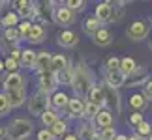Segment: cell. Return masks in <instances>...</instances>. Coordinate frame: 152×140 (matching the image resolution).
<instances>
[{
    "instance_id": "cell-16",
    "label": "cell",
    "mask_w": 152,
    "mask_h": 140,
    "mask_svg": "<svg viewBox=\"0 0 152 140\" xmlns=\"http://www.w3.org/2000/svg\"><path fill=\"white\" fill-rule=\"evenodd\" d=\"M77 41H79L77 36H75L73 32H69V30L62 32L60 36H58V45H62V47H75Z\"/></svg>"
},
{
    "instance_id": "cell-37",
    "label": "cell",
    "mask_w": 152,
    "mask_h": 140,
    "mask_svg": "<svg viewBox=\"0 0 152 140\" xmlns=\"http://www.w3.org/2000/svg\"><path fill=\"white\" fill-rule=\"evenodd\" d=\"M120 69V60L118 58H109L107 60V71H116Z\"/></svg>"
},
{
    "instance_id": "cell-18",
    "label": "cell",
    "mask_w": 152,
    "mask_h": 140,
    "mask_svg": "<svg viewBox=\"0 0 152 140\" xmlns=\"http://www.w3.org/2000/svg\"><path fill=\"white\" fill-rule=\"evenodd\" d=\"M92 38H94V43H96V45H102V47L109 45L111 41H113V36H111L109 30H98Z\"/></svg>"
},
{
    "instance_id": "cell-8",
    "label": "cell",
    "mask_w": 152,
    "mask_h": 140,
    "mask_svg": "<svg viewBox=\"0 0 152 140\" xmlns=\"http://www.w3.org/2000/svg\"><path fill=\"white\" fill-rule=\"evenodd\" d=\"M96 19L100 21V22H109L111 19H113V6H111L109 2L98 4V8H96Z\"/></svg>"
},
{
    "instance_id": "cell-21",
    "label": "cell",
    "mask_w": 152,
    "mask_h": 140,
    "mask_svg": "<svg viewBox=\"0 0 152 140\" xmlns=\"http://www.w3.org/2000/svg\"><path fill=\"white\" fill-rule=\"evenodd\" d=\"M43 38H45V28L42 25H32V30H30V41L32 43H39V41H43Z\"/></svg>"
},
{
    "instance_id": "cell-7",
    "label": "cell",
    "mask_w": 152,
    "mask_h": 140,
    "mask_svg": "<svg viewBox=\"0 0 152 140\" xmlns=\"http://www.w3.org/2000/svg\"><path fill=\"white\" fill-rule=\"evenodd\" d=\"M56 75L53 71H45V73H39V86H42V92L49 93L56 88Z\"/></svg>"
},
{
    "instance_id": "cell-27",
    "label": "cell",
    "mask_w": 152,
    "mask_h": 140,
    "mask_svg": "<svg viewBox=\"0 0 152 140\" xmlns=\"http://www.w3.org/2000/svg\"><path fill=\"white\" fill-rule=\"evenodd\" d=\"M66 121H62V120H58L55 125L51 127V133H53V136H62L64 133H66Z\"/></svg>"
},
{
    "instance_id": "cell-42",
    "label": "cell",
    "mask_w": 152,
    "mask_h": 140,
    "mask_svg": "<svg viewBox=\"0 0 152 140\" xmlns=\"http://www.w3.org/2000/svg\"><path fill=\"white\" fill-rule=\"evenodd\" d=\"M145 97L152 99V82H148V84H147V88H145Z\"/></svg>"
},
{
    "instance_id": "cell-49",
    "label": "cell",
    "mask_w": 152,
    "mask_h": 140,
    "mask_svg": "<svg viewBox=\"0 0 152 140\" xmlns=\"http://www.w3.org/2000/svg\"><path fill=\"white\" fill-rule=\"evenodd\" d=\"M150 49H152V41H150Z\"/></svg>"
},
{
    "instance_id": "cell-40",
    "label": "cell",
    "mask_w": 152,
    "mask_h": 140,
    "mask_svg": "<svg viewBox=\"0 0 152 140\" xmlns=\"http://www.w3.org/2000/svg\"><path fill=\"white\" fill-rule=\"evenodd\" d=\"M55 136H53L51 131H39L38 133V140H53Z\"/></svg>"
},
{
    "instance_id": "cell-35",
    "label": "cell",
    "mask_w": 152,
    "mask_h": 140,
    "mask_svg": "<svg viewBox=\"0 0 152 140\" xmlns=\"http://www.w3.org/2000/svg\"><path fill=\"white\" fill-rule=\"evenodd\" d=\"M100 138H102V140H115V138H116V135H115V129H113V127H107V129H103Z\"/></svg>"
},
{
    "instance_id": "cell-9",
    "label": "cell",
    "mask_w": 152,
    "mask_h": 140,
    "mask_svg": "<svg viewBox=\"0 0 152 140\" xmlns=\"http://www.w3.org/2000/svg\"><path fill=\"white\" fill-rule=\"evenodd\" d=\"M55 21L58 22V25H64V26L72 25V22H73V11L69 8H66V6H64V8H56Z\"/></svg>"
},
{
    "instance_id": "cell-50",
    "label": "cell",
    "mask_w": 152,
    "mask_h": 140,
    "mask_svg": "<svg viewBox=\"0 0 152 140\" xmlns=\"http://www.w3.org/2000/svg\"><path fill=\"white\" fill-rule=\"evenodd\" d=\"M0 8H2V2H0Z\"/></svg>"
},
{
    "instance_id": "cell-2",
    "label": "cell",
    "mask_w": 152,
    "mask_h": 140,
    "mask_svg": "<svg viewBox=\"0 0 152 140\" xmlns=\"http://www.w3.org/2000/svg\"><path fill=\"white\" fill-rule=\"evenodd\" d=\"M72 86H73V90H75V95H77L79 99H81V97H85V95H88V92L92 90V82H90L88 73H86L81 66L73 71Z\"/></svg>"
},
{
    "instance_id": "cell-11",
    "label": "cell",
    "mask_w": 152,
    "mask_h": 140,
    "mask_svg": "<svg viewBox=\"0 0 152 140\" xmlns=\"http://www.w3.org/2000/svg\"><path fill=\"white\" fill-rule=\"evenodd\" d=\"M88 103L96 105V107H103V105H105L103 90H102V88H98V86H92V90L88 92Z\"/></svg>"
},
{
    "instance_id": "cell-28",
    "label": "cell",
    "mask_w": 152,
    "mask_h": 140,
    "mask_svg": "<svg viewBox=\"0 0 152 140\" xmlns=\"http://www.w3.org/2000/svg\"><path fill=\"white\" fill-rule=\"evenodd\" d=\"M96 135H94V131H92V127L90 125H83L81 127V131H79V140H92Z\"/></svg>"
},
{
    "instance_id": "cell-19",
    "label": "cell",
    "mask_w": 152,
    "mask_h": 140,
    "mask_svg": "<svg viewBox=\"0 0 152 140\" xmlns=\"http://www.w3.org/2000/svg\"><path fill=\"white\" fill-rule=\"evenodd\" d=\"M51 103L55 105V108H68V103H69V99H68V95L64 92H56L55 95L51 97Z\"/></svg>"
},
{
    "instance_id": "cell-1",
    "label": "cell",
    "mask_w": 152,
    "mask_h": 140,
    "mask_svg": "<svg viewBox=\"0 0 152 140\" xmlns=\"http://www.w3.org/2000/svg\"><path fill=\"white\" fill-rule=\"evenodd\" d=\"M6 88V97L11 107H21L25 103V82L19 73H10L4 82Z\"/></svg>"
},
{
    "instance_id": "cell-46",
    "label": "cell",
    "mask_w": 152,
    "mask_h": 140,
    "mask_svg": "<svg viewBox=\"0 0 152 140\" xmlns=\"http://www.w3.org/2000/svg\"><path fill=\"white\" fill-rule=\"evenodd\" d=\"M6 133H8V131H6V129H4V127H0V136H4V135H6Z\"/></svg>"
},
{
    "instance_id": "cell-26",
    "label": "cell",
    "mask_w": 152,
    "mask_h": 140,
    "mask_svg": "<svg viewBox=\"0 0 152 140\" xmlns=\"http://www.w3.org/2000/svg\"><path fill=\"white\" fill-rule=\"evenodd\" d=\"M42 121H43V125H47V127H53L58 121L56 118V112H53V110H47L43 116H42Z\"/></svg>"
},
{
    "instance_id": "cell-47",
    "label": "cell",
    "mask_w": 152,
    "mask_h": 140,
    "mask_svg": "<svg viewBox=\"0 0 152 140\" xmlns=\"http://www.w3.org/2000/svg\"><path fill=\"white\" fill-rule=\"evenodd\" d=\"M115 140H128V136H122V135H120V136H116Z\"/></svg>"
},
{
    "instance_id": "cell-25",
    "label": "cell",
    "mask_w": 152,
    "mask_h": 140,
    "mask_svg": "<svg viewBox=\"0 0 152 140\" xmlns=\"http://www.w3.org/2000/svg\"><path fill=\"white\" fill-rule=\"evenodd\" d=\"M72 80H73V71H69V67L64 69V71H60V73H56V82H60V84H72Z\"/></svg>"
},
{
    "instance_id": "cell-48",
    "label": "cell",
    "mask_w": 152,
    "mask_h": 140,
    "mask_svg": "<svg viewBox=\"0 0 152 140\" xmlns=\"http://www.w3.org/2000/svg\"><path fill=\"white\" fill-rule=\"evenodd\" d=\"M92 140H102V138H100V136H94V138H92Z\"/></svg>"
},
{
    "instance_id": "cell-34",
    "label": "cell",
    "mask_w": 152,
    "mask_h": 140,
    "mask_svg": "<svg viewBox=\"0 0 152 140\" xmlns=\"http://www.w3.org/2000/svg\"><path fill=\"white\" fill-rule=\"evenodd\" d=\"M148 77V73H147V69H143V73L141 75H137V69H135V73H133V79L130 80L128 84H143V80Z\"/></svg>"
},
{
    "instance_id": "cell-29",
    "label": "cell",
    "mask_w": 152,
    "mask_h": 140,
    "mask_svg": "<svg viewBox=\"0 0 152 140\" xmlns=\"http://www.w3.org/2000/svg\"><path fill=\"white\" fill-rule=\"evenodd\" d=\"M10 108H11V105L8 101V97H6V93H0V116H6L10 112Z\"/></svg>"
},
{
    "instance_id": "cell-45",
    "label": "cell",
    "mask_w": 152,
    "mask_h": 140,
    "mask_svg": "<svg viewBox=\"0 0 152 140\" xmlns=\"http://www.w3.org/2000/svg\"><path fill=\"white\" fill-rule=\"evenodd\" d=\"M128 140H143V136H139V135H133L132 138H128Z\"/></svg>"
},
{
    "instance_id": "cell-17",
    "label": "cell",
    "mask_w": 152,
    "mask_h": 140,
    "mask_svg": "<svg viewBox=\"0 0 152 140\" xmlns=\"http://www.w3.org/2000/svg\"><path fill=\"white\" fill-rule=\"evenodd\" d=\"M96 123H98V127H102V129H107V127L113 125V114H111L109 110H100V114L96 116Z\"/></svg>"
},
{
    "instance_id": "cell-36",
    "label": "cell",
    "mask_w": 152,
    "mask_h": 140,
    "mask_svg": "<svg viewBox=\"0 0 152 140\" xmlns=\"http://www.w3.org/2000/svg\"><path fill=\"white\" fill-rule=\"evenodd\" d=\"M83 6H85V2L83 0H68L66 2V8H69V9H83Z\"/></svg>"
},
{
    "instance_id": "cell-4",
    "label": "cell",
    "mask_w": 152,
    "mask_h": 140,
    "mask_svg": "<svg viewBox=\"0 0 152 140\" xmlns=\"http://www.w3.org/2000/svg\"><path fill=\"white\" fill-rule=\"evenodd\" d=\"M8 133H10L11 140H25V138L30 136V133H32V123L25 118H17V120H13V123L10 125Z\"/></svg>"
},
{
    "instance_id": "cell-39",
    "label": "cell",
    "mask_w": 152,
    "mask_h": 140,
    "mask_svg": "<svg viewBox=\"0 0 152 140\" xmlns=\"http://www.w3.org/2000/svg\"><path fill=\"white\" fill-rule=\"evenodd\" d=\"M4 67L10 69L11 73H17V60H13V58H8V60H6V64H4Z\"/></svg>"
},
{
    "instance_id": "cell-44",
    "label": "cell",
    "mask_w": 152,
    "mask_h": 140,
    "mask_svg": "<svg viewBox=\"0 0 152 140\" xmlns=\"http://www.w3.org/2000/svg\"><path fill=\"white\" fill-rule=\"evenodd\" d=\"M64 140H79V136L77 135H69V136H66Z\"/></svg>"
},
{
    "instance_id": "cell-22",
    "label": "cell",
    "mask_w": 152,
    "mask_h": 140,
    "mask_svg": "<svg viewBox=\"0 0 152 140\" xmlns=\"http://www.w3.org/2000/svg\"><path fill=\"white\" fill-rule=\"evenodd\" d=\"M135 69H137V64L132 60V58H124V60L120 62V71H122V75H133L135 73Z\"/></svg>"
},
{
    "instance_id": "cell-24",
    "label": "cell",
    "mask_w": 152,
    "mask_h": 140,
    "mask_svg": "<svg viewBox=\"0 0 152 140\" xmlns=\"http://www.w3.org/2000/svg\"><path fill=\"white\" fill-rule=\"evenodd\" d=\"M100 25H102V22L98 21V19H92V17H88V19L85 21V32L90 34V36H94V34L100 30Z\"/></svg>"
},
{
    "instance_id": "cell-23",
    "label": "cell",
    "mask_w": 152,
    "mask_h": 140,
    "mask_svg": "<svg viewBox=\"0 0 152 140\" xmlns=\"http://www.w3.org/2000/svg\"><path fill=\"white\" fill-rule=\"evenodd\" d=\"M130 105H132V108L137 110V112H139V110H143L145 105H147V101H145V95H141V93H133V95L130 97Z\"/></svg>"
},
{
    "instance_id": "cell-6",
    "label": "cell",
    "mask_w": 152,
    "mask_h": 140,
    "mask_svg": "<svg viewBox=\"0 0 152 140\" xmlns=\"http://www.w3.org/2000/svg\"><path fill=\"white\" fill-rule=\"evenodd\" d=\"M103 90V95H105V105H107V110H113V112H118L120 110V97L118 93H116L115 88H102Z\"/></svg>"
},
{
    "instance_id": "cell-3",
    "label": "cell",
    "mask_w": 152,
    "mask_h": 140,
    "mask_svg": "<svg viewBox=\"0 0 152 140\" xmlns=\"http://www.w3.org/2000/svg\"><path fill=\"white\" fill-rule=\"evenodd\" d=\"M47 110H49V97L45 92L39 90L28 99V112L32 116H43Z\"/></svg>"
},
{
    "instance_id": "cell-41",
    "label": "cell",
    "mask_w": 152,
    "mask_h": 140,
    "mask_svg": "<svg viewBox=\"0 0 152 140\" xmlns=\"http://www.w3.org/2000/svg\"><path fill=\"white\" fill-rule=\"evenodd\" d=\"M130 121H132V123L137 127V125L143 121V116H141V112H133V114H132V118H130Z\"/></svg>"
},
{
    "instance_id": "cell-5",
    "label": "cell",
    "mask_w": 152,
    "mask_h": 140,
    "mask_svg": "<svg viewBox=\"0 0 152 140\" xmlns=\"http://www.w3.org/2000/svg\"><path fill=\"white\" fill-rule=\"evenodd\" d=\"M147 34H148V25L145 21H135L128 28V36L135 41H141L143 38H147Z\"/></svg>"
},
{
    "instance_id": "cell-14",
    "label": "cell",
    "mask_w": 152,
    "mask_h": 140,
    "mask_svg": "<svg viewBox=\"0 0 152 140\" xmlns=\"http://www.w3.org/2000/svg\"><path fill=\"white\" fill-rule=\"evenodd\" d=\"M13 6L19 9V15L21 17H30L36 13V8H34L32 2H26V0H21V2H13Z\"/></svg>"
},
{
    "instance_id": "cell-12",
    "label": "cell",
    "mask_w": 152,
    "mask_h": 140,
    "mask_svg": "<svg viewBox=\"0 0 152 140\" xmlns=\"http://www.w3.org/2000/svg\"><path fill=\"white\" fill-rule=\"evenodd\" d=\"M51 60L53 56L49 52H39L38 54V60H36V67L39 73H45V71H51Z\"/></svg>"
},
{
    "instance_id": "cell-31",
    "label": "cell",
    "mask_w": 152,
    "mask_h": 140,
    "mask_svg": "<svg viewBox=\"0 0 152 140\" xmlns=\"http://www.w3.org/2000/svg\"><path fill=\"white\" fill-rule=\"evenodd\" d=\"M98 114H100V107H96V105H92V103L85 105V116L86 118H96Z\"/></svg>"
},
{
    "instance_id": "cell-10",
    "label": "cell",
    "mask_w": 152,
    "mask_h": 140,
    "mask_svg": "<svg viewBox=\"0 0 152 140\" xmlns=\"http://www.w3.org/2000/svg\"><path fill=\"white\" fill-rule=\"evenodd\" d=\"M68 112L72 118H81V116H85V103L81 101L79 97H73L69 99L68 103Z\"/></svg>"
},
{
    "instance_id": "cell-30",
    "label": "cell",
    "mask_w": 152,
    "mask_h": 140,
    "mask_svg": "<svg viewBox=\"0 0 152 140\" xmlns=\"http://www.w3.org/2000/svg\"><path fill=\"white\" fill-rule=\"evenodd\" d=\"M6 41H11V43H17L19 41V30H17V28H8V30H6Z\"/></svg>"
},
{
    "instance_id": "cell-43",
    "label": "cell",
    "mask_w": 152,
    "mask_h": 140,
    "mask_svg": "<svg viewBox=\"0 0 152 140\" xmlns=\"http://www.w3.org/2000/svg\"><path fill=\"white\" fill-rule=\"evenodd\" d=\"M19 56H23V51H19V49H13V51H11V58H13V60H17Z\"/></svg>"
},
{
    "instance_id": "cell-20",
    "label": "cell",
    "mask_w": 152,
    "mask_h": 140,
    "mask_svg": "<svg viewBox=\"0 0 152 140\" xmlns=\"http://www.w3.org/2000/svg\"><path fill=\"white\" fill-rule=\"evenodd\" d=\"M36 60H38V54L34 51L30 49H26V51H23V56H21V64L25 67H32V66H36Z\"/></svg>"
},
{
    "instance_id": "cell-38",
    "label": "cell",
    "mask_w": 152,
    "mask_h": 140,
    "mask_svg": "<svg viewBox=\"0 0 152 140\" xmlns=\"http://www.w3.org/2000/svg\"><path fill=\"white\" fill-rule=\"evenodd\" d=\"M2 22H4V25L8 26V28H11V26H13L15 22H17V15H15V13H8V15L4 17V21H2Z\"/></svg>"
},
{
    "instance_id": "cell-13",
    "label": "cell",
    "mask_w": 152,
    "mask_h": 140,
    "mask_svg": "<svg viewBox=\"0 0 152 140\" xmlns=\"http://www.w3.org/2000/svg\"><path fill=\"white\" fill-rule=\"evenodd\" d=\"M124 80H126V77L122 75L120 69H116V71H107V86H111V88H118V86H122Z\"/></svg>"
},
{
    "instance_id": "cell-33",
    "label": "cell",
    "mask_w": 152,
    "mask_h": 140,
    "mask_svg": "<svg viewBox=\"0 0 152 140\" xmlns=\"http://www.w3.org/2000/svg\"><path fill=\"white\" fill-rule=\"evenodd\" d=\"M30 30H32V25H30V22H23V25L19 26V36L23 39H28V38H30Z\"/></svg>"
},
{
    "instance_id": "cell-51",
    "label": "cell",
    "mask_w": 152,
    "mask_h": 140,
    "mask_svg": "<svg viewBox=\"0 0 152 140\" xmlns=\"http://www.w3.org/2000/svg\"><path fill=\"white\" fill-rule=\"evenodd\" d=\"M150 140H152V136H150Z\"/></svg>"
},
{
    "instance_id": "cell-32",
    "label": "cell",
    "mask_w": 152,
    "mask_h": 140,
    "mask_svg": "<svg viewBox=\"0 0 152 140\" xmlns=\"http://www.w3.org/2000/svg\"><path fill=\"white\" fill-rule=\"evenodd\" d=\"M137 135L139 136H145V135H152V129H150V123H147V121H141L137 127Z\"/></svg>"
},
{
    "instance_id": "cell-15",
    "label": "cell",
    "mask_w": 152,
    "mask_h": 140,
    "mask_svg": "<svg viewBox=\"0 0 152 140\" xmlns=\"http://www.w3.org/2000/svg\"><path fill=\"white\" fill-rule=\"evenodd\" d=\"M64 69H68V60H66V56H62V54L53 56V60H51V71L56 75V73L64 71Z\"/></svg>"
}]
</instances>
